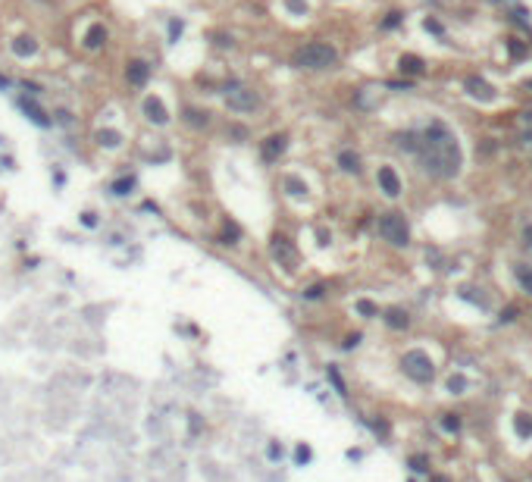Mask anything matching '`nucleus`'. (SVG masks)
Masks as SVG:
<instances>
[{"mask_svg": "<svg viewBox=\"0 0 532 482\" xmlns=\"http://www.w3.org/2000/svg\"><path fill=\"white\" fill-rule=\"evenodd\" d=\"M222 100H226V107L232 113H254V110H260V94L254 88L241 85V81H229V85L222 88Z\"/></svg>", "mask_w": 532, "mask_h": 482, "instance_id": "nucleus-3", "label": "nucleus"}, {"mask_svg": "<svg viewBox=\"0 0 532 482\" xmlns=\"http://www.w3.org/2000/svg\"><path fill=\"white\" fill-rule=\"evenodd\" d=\"M285 150H288V135L285 132H273L260 141V157H263V163H279V157L285 154Z\"/></svg>", "mask_w": 532, "mask_h": 482, "instance_id": "nucleus-9", "label": "nucleus"}, {"mask_svg": "<svg viewBox=\"0 0 532 482\" xmlns=\"http://www.w3.org/2000/svg\"><path fill=\"white\" fill-rule=\"evenodd\" d=\"M132 188H135V175H122L119 182H113V194L125 197V194H132Z\"/></svg>", "mask_w": 532, "mask_h": 482, "instance_id": "nucleus-22", "label": "nucleus"}, {"mask_svg": "<svg viewBox=\"0 0 532 482\" xmlns=\"http://www.w3.org/2000/svg\"><path fill=\"white\" fill-rule=\"evenodd\" d=\"M523 241H526L529 248H532V226H526V229H523Z\"/></svg>", "mask_w": 532, "mask_h": 482, "instance_id": "nucleus-33", "label": "nucleus"}, {"mask_svg": "<svg viewBox=\"0 0 532 482\" xmlns=\"http://www.w3.org/2000/svg\"><path fill=\"white\" fill-rule=\"evenodd\" d=\"M464 88L473 94V97H479V100H492V97H495V88L489 85L486 78H479V75H470V78L464 81Z\"/></svg>", "mask_w": 532, "mask_h": 482, "instance_id": "nucleus-15", "label": "nucleus"}, {"mask_svg": "<svg viewBox=\"0 0 532 482\" xmlns=\"http://www.w3.org/2000/svg\"><path fill=\"white\" fill-rule=\"evenodd\" d=\"M376 182H379V191L385 197H401V191H404L401 175L395 172V166H379V169H376Z\"/></svg>", "mask_w": 532, "mask_h": 482, "instance_id": "nucleus-10", "label": "nucleus"}, {"mask_svg": "<svg viewBox=\"0 0 532 482\" xmlns=\"http://www.w3.org/2000/svg\"><path fill=\"white\" fill-rule=\"evenodd\" d=\"M19 110L25 113L34 125H41V128H50V125H53V116L47 113V110H41L34 97H25V94H22V97H19Z\"/></svg>", "mask_w": 532, "mask_h": 482, "instance_id": "nucleus-11", "label": "nucleus"}, {"mask_svg": "<svg viewBox=\"0 0 532 482\" xmlns=\"http://www.w3.org/2000/svg\"><path fill=\"white\" fill-rule=\"evenodd\" d=\"M357 310H360V313H366V316H376V304H370V301H360V304H357Z\"/></svg>", "mask_w": 532, "mask_h": 482, "instance_id": "nucleus-30", "label": "nucleus"}, {"mask_svg": "<svg viewBox=\"0 0 532 482\" xmlns=\"http://www.w3.org/2000/svg\"><path fill=\"white\" fill-rule=\"evenodd\" d=\"M514 276H517V285L532 298V266L529 263H517L514 266Z\"/></svg>", "mask_w": 532, "mask_h": 482, "instance_id": "nucleus-18", "label": "nucleus"}, {"mask_svg": "<svg viewBox=\"0 0 532 482\" xmlns=\"http://www.w3.org/2000/svg\"><path fill=\"white\" fill-rule=\"evenodd\" d=\"M514 316H520V310H514V307H507L504 313H501V323H511Z\"/></svg>", "mask_w": 532, "mask_h": 482, "instance_id": "nucleus-31", "label": "nucleus"}, {"mask_svg": "<svg viewBox=\"0 0 532 482\" xmlns=\"http://www.w3.org/2000/svg\"><path fill=\"white\" fill-rule=\"evenodd\" d=\"M182 31H185V19H169V44H179Z\"/></svg>", "mask_w": 532, "mask_h": 482, "instance_id": "nucleus-26", "label": "nucleus"}, {"mask_svg": "<svg viewBox=\"0 0 532 482\" xmlns=\"http://www.w3.org/2000/svg\"><path fill=\"white\" fill-rule=\"evenodd\" d=\"M514 429H517V436L529 439V436H532V417H529V414H517V420H514Z\"/></svg>", "mask_w": 532, "mask_h": 482, "instance_id": "nucleus-21", "label": "nucleus"}, {"mask_svg": "<svg viewBox=\"0 0 532 482\" xmlns=\"http://www.w3.org/2000/svg\"><path fill=\"white\" fill-rule=\"evenodd\" d=\"M439 426H442L445 432H460V417H457V414H442Z\"/></svg>", "mask_w": 532, "mask_h": 482, "instance_id": "nucleus-24", "label": "nucleus"}, {"mask_svg": "<svg viewBox=\"0 0 532 482\" xmlns=\"http://www.w3.org/2000/svg\"><path fill=\"white\" fill-rule=\"evenodd\" d=\"M398 25H401V13H388L382 22V28H398Z\"/></svg>", "mask_w": 532, "mask_h": 482, "instance_id": "nucleus-29", "label": "nucleus"}, {"mask_svg": "<svg viewBox=\"0 0 532 482\" xmlns=\"http://www.w3.org/2000/svg\"><path fill=\"white\" fill-rule=\"evenodd\" d=\"M291 63L307 72H326V69L338 66V50L326 41H307L291 53Z\"/></svg>", "mask_w": 532, "mask_h": 482, "instance_id": "nucleus-2", "label": "nucleus"}, {"mask_svg": "<svg viewBox=\"0 0 532 482\" xmlns=\"http://www.w3.org/2000/svg\"><path fill=\"white\" fill-rule=\"evenodd\" d=\"M141 116H144V122L157 125V128L172 122V110L166 107V100H163L160 94H147V97L141 100Z\"/></svg>", "mask_w": 532, "mask_h": 482, "instance_id": "nucleus-5", "label": "nucleus"}, {"mask_svg": "<svg viewBox=\"0 0 532 482\" xmlns=\"http://www.w3.org/2000/svg\"><path fill=\"white\" fill-rule=\"evenodd\" d=\"M404 373L410 376V379H417V382H429L435 376V363L426 357L423 351H410V354L404 357Z\"/></svg>", "mask_w": 532, "mask_h": 482, "instance_id": "nucleus-7", "label": "nucleus"}, {"mask_svg": "<svg viewBox=\"0 0 532 482\" xmlns=\"http://www.w3.org/2000/svg\"><path fill=\"white\" fill-rule=\"evenodd\" d=\"M385 323L392 326V329H407V326H410V316H407V310L392 307V310H385Z\"/></svg>", "mask_w": 532, "mask_h": 482, "instance_id": "nucleus-20", "label": "nucleus"}, {"mask_svg": "<svg viewBox=\"0 0 532 482\" xmlns=\"http://www.w3.org/2000/svg\"><path fill=\"white\" fill-rule=\"evenodd\" d=\"M448 392H451V395H464V392H467V376L454 373L451 379H448Z\"/></svg>", "mask_w": 532, "mask_h": 482, "instance_id": "nucleus-23", "label": "nucleus"}, {"mask_svg": "<svg viewBox=\"0 0 532 482\" xmlns=\"http://www.w3.org/2000/svg\"><path fill=\"white\" fill-rule=\"evenodd\" d=\"M106 41H110V28H106L103 22H91L88 31H85V38H81L85 50H103Z\"/></svg>", "mask_w": 532, "mask_h": 482, "instance_id": "nucleus-12", "label": "nucleus"}, {"mask_svg": "<svg viewBox=\"0 0 532 482\" xmlns=\"http://www.w3.org/2000/svg\"><path fill=\"white\" fill-rule=\"evenodd\" d=\"M273 257L279 263H291V241L276 235V238H273Z\"/></svg>", "mask_w": 532, "mask_h": 482, "instance_id": "nucleus-19", "label": "nucleus"}, {"mask_svg": "<svg viewBox=\"0 0 532 482\" xmlns=\"http://www.w3.org/2000/svg\"><path fill=\"white\" fill-rule=\"evenodd\" d=\"M417 154L423 157L426 169L432 175H442V179H454L460 172V144L451 135V128L445 122H429L426 132L420 138Z\"/></svg>", "mask_w": 532, "mask_h": 482, "instance_id": "nucleus-1", "label": "nucleus"}, {"mask_svg": "<svg viewBox=\"0 0 532 482\" xmlns=\"http://www.w3.org/2000/svg\"><path fill=\"white\" fill-rule=\"evenodd\" d=\"M379 235L388 244H395V248H407L410 244V226H407L404 213H382L379 216Z\"/></svg>", "mask_w": 532, "mask_h": 482, "instance_id": "nucleus-4", "label": "nucleus"}, {"mask_svg": "<svg viewBox=\"0 0 532 482\" xmlns=\"http://www.w3.org/2000/svg\"><path fill=\"white\" fill-rule=\"evenodd\" d=\"M9 88H13V78H9V75H3V72H0V91H9Z\"/></svg>", "mask_w": 532, "mask_h": 482, "instance_id": "nucleus-32", "label": "nucleus"}, {"mask_svg": "<svg viewBox=\"0 0 532 482\" xmlns=\"http://www.w3.org/2000/svg\"><path fill=\"white\" fill-rule=\"evenodd\" d=\"M398 69L404 75H423L426 72V63H423V56H417V53H404L398 60Z\"/></svg>", "mask_w": 532, "mask_h": 482, "instance_id": "nucleus-16", "label": "nucleus"}, {"mask_svg": "<svg viewBox=\"0 0 532 482\" xmlns=\"http://www.w3.org/2000/svg\"><path fill=\"white\" fill-rule=\"evenodd\" d=\"M338 166L345 172H351V175H357L360 172V154H357V150H351V147H345L338 154Z\"/></svg>", "mask_w": 532, "mask_h": 482, "instance_id": "nucleus-17", "label": "nucleus"}, {"mask_svg": "<svg viewBox=\"0 0 532 482\" xmlns=\"http://www.w3.org/2000/svg\"><path fill=\"white\" fill-rule=\"evenodd\" d=\"M210 116H213V113L204 110V107H182V122L191 125V128H197V132L210 125Z\"/></svg>", "mask_w": 532, "mask_h": 482, "instance_id": "nucleus-14", "label": "nucleus"}, {"mask_svg": "<svg viewBox=\"0 0 532 482\" xmlns=\"http://www.w3.org/2000/svg\"><path fill=\"white\" fill-rule=\"evenodd\" d=\"M226 135L235 138V144H241V141H247V128L238 125V122H229V125H226Z\"/></svg>", "mask_w": 532, "mask_h": 482, "instance_id": "nucleus-25", "label": "nucleus"}, {"mask_svg": "<svg viewBox=\"0 0 532 482\" xmlns=\"http://www.w3.org/2000/svg\"><path fill=\"white\" fill-rule=\"evenodd\" d=\"M285 9L291 16H307V0H285Z\"/></svg>", "mask_w": 532, "mask_h": 482, "instance_id": "nucleus-27", "label": "nucleus"}, {"mask_svg": "<svg viewBox=\"0 0 532 482\" xmlns=\"http://www.w3.org/2000/svg\"><path fill=\"white\" fill-rule=\"evenodd\" d=\"M122 75H125V81H128L132 88H147L150 78H153V66H150L147 60H141V56H128Z\"/></svg>", "mask_w": 532, "mask_h": 482, "instance_id": "nucleus-6", "label": "nucleus"}, {"mask_svg": "<svg viewBox=\"0 0 532 482\" xmlns=\"http://www.w3.org/2000/svg\"><path fill=\"white\" fill-rule=\"evenodd\" d=\"M9 53L16 56V60H34V56L41 53V41L34 38V34H28V31H22V34H16V38H9Z\"/></svg>", "mask_w": 532, "mask_h": 482, "instance_id": "nucleus-8", "label": "nucleus"}, {"mask_svg": "<svg viewBox=\"0 0 532 482\" xmlns=\"http://www.w3.org/2000/svg\"><path fill=\"white\" fill-rule=\"evenodd\" d=\"M94 141H97V147H103V150H116V147H122L125 135L119 132V128H110V125H103V128H97V135H94Z\"/></svg>", "mask_w": 532, "mask_h": 482, "instance_id": "nucleus-13", "label": "nucleus"}, {"mask_svg": "<svg viewBox=\"0 0 532 482\" xmlns=\"http://www.w3.org/2000/svg\"><path fill=\"white\" fill-rule=\"evenodd\" d=\"M423 28L429 31V34H435V38H445V25H442V22H435V19H426Z\"/></svg>", "mask_w": 532, "mask_h": 482, "instance_id": "nucleus-28", "label": "nucleus"}]
</instances>
